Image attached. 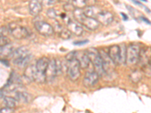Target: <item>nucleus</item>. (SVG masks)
Wrapping results in <instances>:
<instances>
[{
    "mask_svg": "<svg viewBox=\"0 0 151 113\" xmlns=\"http://www.w3.org/2000/svg\"><path fill=\"white\" fill-rule=\"evenodd\" d=\"M14 109L12 108H9V107H4V108L1 109L0 110V113H13Z\"/></svg>",
    "mask_w": 151,
    "mask_h": 113,
    "instance_id": "obj_27",
    "label": "nucleus"
},
{
    "mask_svg": "<svg viewBox=\"0 0 151 113\" xmlns=\"http://www.w3.org/2000/svg\"><path fill=\"white\" fill-rule=\"evenodd\" d=\"M100 75L94 70L88 71L86 73L83 79V84L86 87H92L98 83Z\"/></svg>",
    "mask_w": 151,
    "mask_h": 113,
    "instance_id": "obj_11",
    "label": "nucleus"
},
{
    "mask_svg": "<svg viewBox=\"0 0 151 113\" xmlns=\"http://www.w3.org/2000/svg\"><path fill=\"white\" fill-rule=\"evenodd\" d=\"M3 101L5 103V105L6 107H9V108L14 109L15 106H17V103L18 102L17 101V99L14 97H9V96H5V97L3 98Z\"/></svg>",
    "mask_w": 151,
    "mask_h": 113,
    "instance_id": "obj_22",
    "label": "nucleus"
},
{
    "mask_svg": "<svg viewBox=\"0 0 151 113\" xmlns=\"http://www.w3.org/2000/svg\"><path fill=\"white\" fill-rule=\"evenodd\" d=\"M73 13L74 18L76 21H77L80 25L85 26L87 29H90V30H94V29H98L99 26L100 24L96 19L86 16L84 14L83 9H76Z\"/></svg>",
    "mask_w": 151,
    "mask_h": 113,
    "instance_id": "obj_2",
    "label": "nucleus"
},
{
    "mask_svg": "<svg viewBox=\"0 0 151 113\" xmlns=\"http://www.w3.org/2000/svg\"><path fill=\"white\" fill-rule=\"evenodd\" d=\"M107 54L115 65L122 64V61H121V49L119 45H114L110 46L109 48Z\"/></svg>",
    "mask_w": 151,
    "mask_h": 113,
    "instance_id": "obj_12",
    "label": "nucleus"
},
{
    "mask_svg": "<svg viewBox=\"0 0 151 113\" xmlns=\"http://www.w3.org/2000/svg\"><path fill=\"white\" fill-rule=\"evenodd\" d=\"M120 46L121 49V61L122 64H125L126 62V51H127V47L125 46V45L122 44Z\"/></svg>",
    "mask_w": 151,
    "mask_h": 113,
    "instance_id": "obj_25",
    "label": "nucleus"
},
{
    "mask_svg": "<svg viewBox=\"0 0 151 113\" xmlns=\"http://www.w3.org/2000/svg\"><path fill=\"white\" fill-rule=\"evenodd\" d=\"M29 54H30V53H29V50L26 47H21V48H16L12 55L13 63L15 65L18 66Z\"/></svg>",
    "mask_w": 151,
    "mask_h": 113,
    "instance_id": "obj_9",
    "label": "nucleus"
},
{
    "mask_svg": "<svg viewBox=\"0 0 151 113\" xmlns=\"http://www.w3.org/2000/svg\"><path fill=\"white\" fill-rule=\"evenodd\" d=\"M46 14L47 16H48L49 18L52 19V20H58L57 18H59V14H58L57 11L55 10V9H54L53 8L48 9Z\"/></svg>",
    "mask_w": 151,
    "mask_h": 113,
    "instance_id": "obj_24",
    "label": "nucleus"
},
{
    "mask_svg": "<svg viewBox=\"0 0 151 113\" xmlns=\"http://www.w3.org/2000/svg\"><path fill=\"white\" fill-rule=\"evenodd\" d=\"M9 33L16 39H24L29 36V31L24 26L16 24H11L8 26Z\"/></svg>",
    "mask_w": 151,
    "mask_h": 113,
    "instance_id": "obj_6",
    "label": "nucleus"
},
{
    "mask_svg": "<svg viewBox=\"0 0 151 113\" xmlns=\"http://www.w3.org/2000/svg\"><path fill=\"white\" fill-rule=\"evenodd\" d=\"M149 69L151 70V63H150V67H149Z\"/></svg>",
    "mask_w": 151,
    "mask_h": 113,
    "instance_id": "obj_30",
    "label": "nucleus"
},
{
    "mask_svg": "<svg viewBox=\"0 0 151 113\" xmlns=\"http://www.w3.org/2000/svg\"><path fill=\"white\" fill-rule=\"evenodd\" d=\"M59 36H60V38L64 39H67L69 38H70V31L67 29H63V30L59 33Z\"/></svg>",
    "mask_w": 151,
    "mask_h": 113,
    "instance_id": "obj_26",
    "label": "nucleus"
},
{
    "mask_svg": "<svg viewBox=\"0 0 151 113\" xmlns=\"http://www.w3.org/2000/svg\"><path fill=\"white\" fill-rule=\"evenodd\" d=\"M88 40H84V41H75L74 45H85L88 42Z\"/></svg>",
    "mask_w": 151,
    "mask_h": 113,
    "instance_id": "obj_28",
    "label": "nucleus"
},
{
    "mask_svg": "<svg viewBox=\"0 0 151 113\" xmlns=\"http://www.w3.org/2000/svg\"><path fill=\"white\" fill-rule=\"evenodd\" d=\"M57 75H58V71H57L56 60L55 59H51L49 60V63H48L46 72H45L46 82H52Z\"/></svg>",
    "mask_w": 151,
    "mask_h": 113,
    "instance_id": "obj_13",
    "label": "nucleus"
},
{
    "mask_svg": "<svg viewBox=\"0 0 151 113\" xmlns=\"http://www.w3.org/2000/svg\"><path fill=\"white\" fill-rule=\"evenodd\" d=\"M66 25H67V29L72 34L75 35L76 36H80L83 35V27H82V26L76 21H73V20L70 19Z\"/></svg>",
    "mask_w": 151,
    "mask_h": 113,
    "instance_id": "obj_15",
    "label": "nucleus"
},
{
    "mask_svg": "<svg viewBox=\"0 0 151 113\" xmlns=\"http://www.w3.org/2000/svg\"><path fill=\"white\" fill-rule=\"evenodd\" d=\"M49 59L45 56H42L36 61V81L37 83H44L46 82L45 72L48 67Z\"/></svg>",
    "mask_w": 151,
    "mask_h": 113,
    "instance_id": "obj_3",
    "label": "nucleus"
},
{
    "mask_svg": "<svg viewBox=\"0 0 151 113\" xmlns=\"http://www.w3.org/2000/svg\"><path fill=\"white\" fill-rule=\"evenodd\" d=\"M98 22L104 26L109 25L113 21V14L108 11L101 10L95 17Z\"/></svg>",
    "mask_w": 151,
    "mask_h": 113,
    "instance_id": "obj_14",
    "label": "nucleus"
},
{
    "mask_svg": "<svg viewBox=\"0 0 151 113\" xmlns=\"http://www.w3.org/2000/svg\"><path fill=\"white\" fill-rule=\"evenodd\" d=\"M129 78H130V80L132 82L137 83L142 79V72L138 70V69H135L130 74Z\"/></svg>",
    "mask_w": 151,
    "mask_h": 113,
    "instance_id": "obj_23",
    "label": "nucleus"
},
{
    "mask_svg": "<svg viewBox=\"0 0 151 113\" xmlns=\"http://www.w3.org/2000/svg\"><path fill=\"white\" fill-rule=\"evenodd\" d=\"M141 48L137 44L132 43L127 47L126 51V62L128 66H134L139 61Z\"/></svg>",
    "mask_w": 151,
    "mask_h": 113,
    "instance_id": "obj_5",
    "label": "nucleus"
},
{
    "mask_svg": "<svg viewBox=\"0 0 151 113\" xmlns=\"http://www.w3.org/2000/svg\"><path fill=\"white\" fill-rule=\"evenodd\" d=\"M14 48L12 46V44L9 43L7 45L1 46V50H0V54L1 56L3 57H8V56H12V54L14 51Z\"/></svg>",
    "mask_w": 151,
    "mask_h": 113,
    "instance_id": "obj_21",
    "label": "nucleus"
},
{
    "mask_svg": "<svg viewBox=\"0 0 151 113\" xmlns=\"http://www.w3.org/2000/svg\"><path fill=\"white\" fill-rule=\"evenodd\" d=\"M66 69L69 78L72 81H76L80 76V65L76 59V51H71L66 56Z\"/></svg>",
    "mask_w": 151,
    "mask_h": 113,
    "instance_id": "obj_1",
    "label": "nucleus"
},
{
    "mask_svg": "<svg viewBox=\"0 0 151 113\" xmlns=\"http://www.w3.org/2000/svg\"><path fill=\"white\" fill-rule=\"evenodd\" d=\"M141 18H142L143 21H145V22L147 23V24H150V22L149 21H147V18H145V17H141Z\"/></svg>",
    "mask_w": 151,
    "mask_h": 113,
    "instance_id": "obj_29",
    "label": "nucleus"
},
{
    "mask_svg": "<svg viewBox=\"0 0 151 113\" xmlns=\"http://www.w3.org/2000/svg\"><path fill=\"white\" fill-rule=\"evenodd\" d=\"M14 97L18 103H28L30 100V95L24 91H17L14 94Z\"/></svg>",
    "mask_w": 151,
    "mask_h": 113,
    "instance_id": "obj_20",
    "label": "nucleus"
},
{
    "mask_svg": "<svg viewBox=\"0 0 151 113\" xmlns=\"http://www.w3.org/2000/svg\"><path fill=\"white\" fill-rule=\"evenodd\" d=\"M83 11L86 16L95 19L96 16L101 11V9L96 7V6H94V5H88L83 9Z\"/></svg>",
    "mask_w": 151,
    "mask_h": 113,
    "instance_id": "obj_19",
    "label": "nucleus"
},
{
    "mask_svg": "<svg viewBox=\"0 0 151 113\" xmlns=\"http://www.w3.org/2000/svg\"><path fill=\"white\" fill-rule=\"evenodd\" d=\"M151 63V48L145 47V48H141L140 52L139 61L138 64L144 68L149 67Z\"/></svg>",
    "mask_w": 151,
    "mask_h": 113,
    "instance_id": "obj_10",
    "label": "nucleus"
},
{
    "mask_svg": "<svg viewBox=\"0 0 151 113\" xmlns=\"http://www.w3.org/2000/svg\"><path fill=\"white\" fill-rule=\"evenodd\" d=\"M87 54L90 59V62L94 66V70L98 72L100 76H102L104 74V72L103 69L102 60L100 51H98L95 48H89L87 51Z\"/></svg>",
    "mask_w": 151,
    "mask_h": 113,
    "instance_id": "obj_4",
    "label": "nucleus"
},
{
    "mask_svg": "<svg viewBox=\"0 0 151 113\" xmlns=\"http://www.w3.org/2000/svg\"><path fill=\"white\" fill-rule=\"evenodd\" d=\"M35 29L38 33L43 36H51L54 34V27L48 23L42 21H38L34 23Z\"/></svg>",
    "mask_w": 151,
    "mask_h": 113,
    "instance_id": "obj_7",
    "label": "nucleus"
},
{
    "mask_svg": "<svg viewBox=\"0 0 151 113\" xmlns=\"http://www.w3.org/2000/svg\"><path fill=\"white\" fill-rule=\"evenodd\" d=\"M42 10V2L37 0H33L29 2V11L31 15L37 16L40 14Z\"/></svg>",
    "mask_w": 151,
    "mask_h": 113,
    "instance_id": "obj_17",
    "label": "nucleus"
},
{
    "mask_svg": "<svg viewBox=\"0 0 151 113\" xmlns=\"http://www.w3.org/2000/svg\"><path fill=\"white\" fill-rule=\"evenodd\" d=\"M76 59L79 61L80 67L83 69L87 68L91 63L87 51H76Z\"/></svg>",
    "mask_w": 151,
    "mask_h": 113,
    "instance_id": "obj_16",
    "label": "nucleus"
},
{
    "mask_svg": "<svg viewBox=\"0 0 151 113\" xmlns=\"http://www.w3.org/2000/svg\"><path fill=\"white\" fill-rule=\"evenodd\" d=\"M36 64H31L27 66L24 70V75L27 80L29 82H35L36 81Z\"/></svg>",
    "mask_w": 151,
    "mask_h": 113,
    "instance_id": "obj_18",
    "label": "nucleus"
},
{
    "mask_svg": "<svg viewBox=\"0 0 151 113\" xmlns=\"http://www.w3.org/2000/svg\"><path fill=\"white\" fill-rule=\"evenodd\" d=\"M100 54H101V56L102 65H103L104 74H106L108 75H112L114 72V66L116 65L110 58L108 54L106 53L104 50L100 51Z\"/></svg>",
    "mask_w": 151,
    "mask_h": 113,
    "instance_id": "obj_8",
    "label": "nucleus"
}]
</instances>
